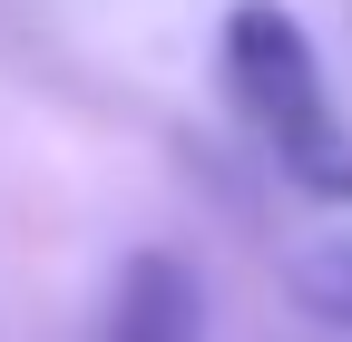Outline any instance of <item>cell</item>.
I'll return each mask as SVG.
<instances>
[{
	"mask_svg": "<svg viewBox=\"0 0 352 342\" xmlns=\"http://www.w3.org/2000/svg\"><path fill=\"white\" fill-rule=\"evenodd\" d=\"M215 69H226L235 117L264 137L274 176L314 205H352V117L333 98V69L314 49L284 0H235L226 30H215Z\"/></svg>",
	"mask_w": 352,
	"mask_h": 342,
	"instance_id": "6da1fadb",
	"label": "cell"
},
{
	"mask_svg": "<svg viewBox=\"0 0 352 342\" xmlns=\"http://www.w3.org/2000/svg\"><path fill=\"white\" fill-rule=\"evenodd\" d=\"M294 304L314 313V323H342V332H352V235L314 244V254L294 264Z\"/></svg>",
	"mask_w": 352,
	"mask_h": 342,
	"instance_id": "3957f363",
	"label": "cell"
},
{
	"mask_svg": "<svg viewBox=\"0 0 352 342\" xmlns=\"http://www.w3.org/2000/svg\"><path fill=\"white\" fill-rule=\"evenodd\" d=\"M98 342H206V284L176 244H138L108 284Z\"/></svg>",
	"mask_w": 352,
	"mask_h": 342,
	"instance_id": "7a4b0ae2",
	"label": "cell"
}]
</instances>
